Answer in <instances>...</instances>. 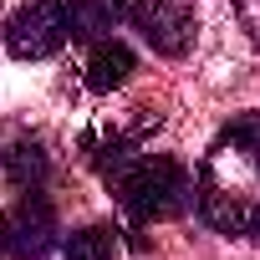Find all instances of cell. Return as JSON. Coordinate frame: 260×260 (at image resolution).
<instances>
[{
  "label": "cell",
  "mask_w": 260,
  "mask_h": 260,
  "mask_svg": "<svg viewBox=\"0 0 260 260\" xmlns=\"http://www.w3.org/2000/svg\"><path fill=\"white\" fill-rule=\"evenodd\" d=\"M194 204L209 230L260 240V112L219 127L194 179Z\"/></svg>",
  "instance_id": "obj_1"
},
{
  "label": "cell",
  "mask_w": 260,
  "mask_h": 260,
  "mask_svg": "<svg viewBox=\"0 0 260 260\" xmlns=\"http://www.w3.org/2000/svg\"><path fill=\"white\" fill-rule=\"evenodd\" d=\"M107 189L117 194L122 214L133 224H158L194 204V179L179 158H133Z\"/></svg>",
  "instance_id": "obj_2"
},
{
  "label": "cell",
  "mask_w": 260,
  "mask_h": 260,
  "mask_svg": "<svg viewBox=\"0 0 260 260\" xmlns=\"http://www.w3.org/2000/svg\"><path fill=\"white\" fill-rule=\"evenodd\" d=\"M6 46L21 61H46L67 46V6L61 0H21L6 21Z\"/></svg>",
  "instance_id": "obj_3"
},
{
  "label": "cell",
  "mask_w": 260,
  "mask_h": 260,
  "mask_svg": "<svg viewBox=\"0 0 260 260\" xmlns=\"http://www.w3.org/2000/svg\"><path fill=\"white\" fill-rule=\"evenodd\" d=\"M56 245V214L41 199V189L21 194L6 214H0V250L11 260H46Z\"/></svg>",
  "instance_id": "obj_4"
},
{
  "label": "cell",
  "mask_w": 260,
  "mask_h": 260,
  "mask_svg": "<svg viewBox=\"0 0 260 260\" xmlns=\"http://www.w3.org/2000/svg\"><path fill=\"white\" fill-rule=\"evenodd\" d=\"M127 21L158 56H184L194 41V11L184 0H127Z\"/></svg>",
  "instance_id": "obj_5"
},
{
  "label": "cell",
  "mask_w": 260,
  "mask_h": 260,
  "mask_svg": "<svg viewBox=\"0 0 260 260\" xmlns=\"http://www.w3.org/2000/svg\"><path fill=\"white\" fill-rule=\"evenodd\" d=\"M82 158L112 184L127 164L138 158V133H127V127H97V133L82 138Z\"/></svg>",
  "instance_id": "obj_6"
},
{
  "label": "cell",
  "mask_w": 260,
  "mask_h": 260,
  "mask_svg": "<svg viewBox=\"0 0 260 260\" xmlns=\"http://www.w3.org/2000/svg\"><path fill=\"white\" fill-rule=\"evenodd\" d=\"M127 21V0H77L67 11V36L72 41H107Z\"/></svg>",
  "instance_id": "obj_7"
},
{
  "label": "cell",
  "mask_w": 260,
  "mask_h": 260,
  "mask_svg": "<svg viewBox=\"0 0 260 260\" xmlns=\"http://www.w3.org/2000/svg\"><path fill=\"white\" fill-rule=\"evenodd\" d=\"M127 77H133V51H127L122 41H92V56H87V67H82V82L92 87V92H117Z\"/></svg>",
  "instance_id": "obj_8"
},
{
  "label": "cell",
  "mask_w": 260,
  "mask_h": 260,
  "mask_svg": "<svg viewBox=\"0 0 260 260\" xmlns=\"http://www.w3.org/2000/svg\"><path fill=\"white\" fill-rule=\"evenodd\" d=\"M0 164H6V174H11L16 189H41L46 174H51V158H46V148H41L36 138L6 143V148H0Z\"/></svg>",
  "instance_id": "obj_9"
},
{
  "label": "cell",
  "mask_w": 260,
  "mask_h": 260,
  "mask_svg": "<svg viewBox=\"0 0 260 260\" xmlns=\"http://www.w3.org/2000/svg\"><path fill=\"white\" fill-rule=\"evenodd\" d=\"M67 260H117V230L112 224H87L67 235Z\"/></svg>",
  "instance_id": "obj_10"
}]
</instances>
